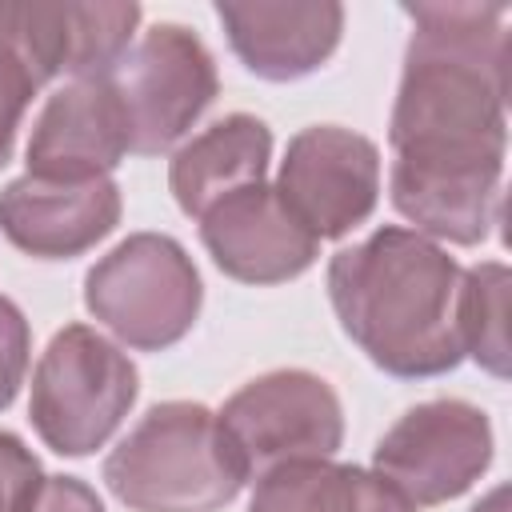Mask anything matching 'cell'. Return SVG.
Listing matches in <instances>:
<instances>
[{"label":"cell","mask_w":512,"mask_h":512,"mask_svg":"<svg viewBox=\"0 0 512 512\" xmlns=\"http://www.w3.org/2000/svg\"><path fill=\"white\" fill-rule=\"evenodd\" d=\"M412 40L388 120L392 208L472 248L500 220L508 148V4H404Z\"/></svg>","instance_id":"cell-1"},{"label":"cell","mask_w":512,"mask_h":512,"mask_svg":"<svg viewBox=\"0 0 512 512\" xmlns=\"http://www.w3.org/2000/svg\"><path fill=\"white\" fill-rule=\"evenodd\" d=\"M460 260L400 224H384L328 260V300L356 348L400 380L444 376L464 360L456 304Z\"/></svg>","instance_id":"cell-2"},{"label":"cell","mask_w":512,"mask_h":512,"mask_svg":"<svg viewBox=\"0 0 512 512\" xmlns=\"http://www.w3.org/2000/svg\"><path fill=\"white\" fill-rule=\"evenodd\" d=\"M104 484L132 512H220L248 472L212 408L164 400L104 456Z\"/></svg>","instance_id":"cell-3"},{"label":"cell","mask_w":512,"mask_h":512,"mask_svg":"<svg viewBox=\"0 0 512 512\" xmlns=\"http://www.w3.org/2000/svg\"><path fill=\"white\" fill-rule=\"evenodd\" d=\"M140 396L128 352L92 324H64L32 368L28 416L60 456H88L112 440Z\"/></svg>","instance_id":"cell-4"},{"label":"cell","mask_w":512,"mask_h":512,"mask_svg":"<svg viewBox=\"0 0 512 512\" xmlns=\"http://www.w3.org/2000/svg\"><path fill=\"white\" fill-rule=\"evenodd\" d=\"M204 304V284L180 240L132 232L84 276V308L116 344L164 352L180 344Z\"/></svg>","instance_id":"cell-5"},{"label":"cell","mask_w":512,"mask_h":512,"mask_svg":"<svg viewBox=\"0 0 512 512\" xmlns=\"http://www.w3.org/2000/svg\"><path fill=\"white\" fill-rule=\"evenodd\" d=\"M108 80L128 120L132 156L172 152L220 88L208 44L176 20L136 32L128 52L108 68Z\"/></svg>","instance_id":"cell-6"},{"label":"cell","mask_w":512,"mask_h":512,"mask_svg":"<svg viewBox=\"0 0 512 512\" xmlns=\"http://www.w3.org/2000/svg\"><path fill=\"white\" fill-rule=\"evenodd\" d=\"M216 416L248 480L288 460L336 456L344 440V404L336 388L308 368H276L248 380Z\"/></svg>","instance_id":"cell-7"},{"label":"cell","mask_w":512,"mask_h":512,"mask_svg":"<svg viewBox=\"0 0 512 512\" xmlns=\"http://www.w3.org/2000/svg\"><path fill=\"white\" fill-rule=\"evenodd\" d=\"M496 436L484 408L436 396L408 408L376 444L372 472L396 484L416 508L464 496L492 464Z\"/></svg>","instance_id":"cell-8"},{"label":"cell","mask_w":512,"mask_h":512,"mask_svg":"<svg viewBox=\"0 0 512 512\" xmlns=\"http://www.w3.org/2000/svg\"><path fill=\"white\" fill-rule=\"evenodd\" d=\"M272 188L316 240H340L376 212L380 148L340 124L300 128L284 148Z\"/></svg>","instance_id":"cell-9"},{"label":"cell","mask_w":512,"mask_h":512,"mask_svg":"<svg viewBox=\"0 0 512 512\" xmlns=\"http://www.w3.org/2000/svg\"><path fill=\"white\" fill-rule=\"evenodd\" d=\"M200 240L212 264L240 284H288L320 256V240L268 180L216 200L200 216Z\"/></svg>","instance_id":"cell-10"},{"label":"cell","mask_w":512,"mask_h":512,"mask_svg":"<svg viewBox=\"0 0 512 512\" xmlns=\"http://www.w3.org/2000/svg\"><path fill=\"white\" fill-rule=\"evenodd\" d=\"M128 152H132V136L120 96L108 72H100V76L64 80L44 100L24 148V164L32 176L96 180V176H112V168Z\"/></svg>","instance_id":"cell-11"},{"label":"cell","mask_w":512,"mask_h":512,"mask_svg":"<svg viewBox=\"0 0 512 512\" xmlns=\"http://www.w3.org/2000/svg\"><path fill=\"white\" fill-rule=\"evenodd\" d=\"M120 224V188L112 176L52 180L16 176L0 192V232L36 260H72L96 248Z\"/></svg>","instance_id":"cell-12"},{"label":"cell","mask_w":512,"mask_h":512,"mask_svg":"<svg viewBox=\"0 0 512 512\" xmlns=\"http://www.w3.org/2000/svg\"><path fill=\"white\" fill-rule=\"evenodd\" d=\"M216 20L224 24V36L240 64L272 84L312 76L336 52L344 32V8L332 0L216 4Z\"/></svg>","instance_id":"cell-13"},{"label":"cell","mask_w":512,"mask_h":512,"mask_svg":"<svg viewBox=\"0 0 512 512\" xmlns=\"http://www.w3.org/2000/svg\"><path fill=\"white\" fill-rule=\"evenodd\" d=\"M140 4H16V44L48 84L100 76L136 40Z\"/></svg>","instance_id":"cell-14"},{"label":"cell","mask_w":512,"mask_h":512,"mask_svg":"<svg viewBox=\"0 0 512 512\" xmlns=\"http://www.w3.org/2000/svg\"><path fill=\"white\" fill-rule=\"evenodd\" d=\"M272 160V132L252 112H232L184 140L168 164V188L184 216L200 220L216 200L260 184Z\"/></svg>","instance_id":"cell-15"},{"label":"cell","mask_w":512,"mask_h":512,"mask_svg":"<svg viewBox=\"0 0 512 512\" xmlns=\"http://www.w3.org/2000/svg\"><path fill=\"white\" fill-rule=\"evenodd\" d=\"M248 512H416V504L372 468L316 456L260 472Z\"/></svg>","instance_id":"cell-16"},{"label":"cell","mask_w":512,"mask_h":512,"mask_svg":"<svg viewBox=\"0 0 512 512\" xmlns=\"http://www.w3.org/2000/svg\"><path fill=\"white\" fill-rule=\"evenodd\" d=\"M508 264L480 260L460 276V348L496 380L508 376Z\"/></svg>","instance_id":"cell-17"},{"label":"cell","mask_w":512,"mask_h":512,"mask_svg":"<svg viewBox=\"0 0 512 512\" xmlns=\"http://www.w3.org/2000/svg\"><path fill=\"white\" fill-rule=\"evenodd\" d=\"M40 88L44 80L16 44V4H0V168L12 160L20 120Z\"/></svg>","instance_id":"cell-18"},{"label":"cell","mask_w":512,"mask_h":512,"mask_svg":"<svg viewBox=\"0 0 512 512\" xmlns=\"http://www.w3.org/2000/svg\"><path fill=\"white\" fill-rule=\"evenodd\" d=\"M32 360V332L16 300L0 296V412L16 400Z\"/></svg>","instance_id":"cell-19"},{"label":"cell","mask_w":512,"mask_h":512,"mask_svg":"<svg viewBox=\"0 0 512 512\" xmlns=\"http://www.w3.org/2000/svg\"><path fill=\"white\" fill-rule=\"evenodd\" d=\"M12 512H108L92 484L80 476H36Z\"/></svg>","instance_id":"cell-20"},{"label":"cell","mask_w":512,"mask_h":512,"mask_svg":"<svg viewBox=\"0 0 512 512\" xmlns=\"http://www.w3.org/2000/svg\"><path fill=\"white\" fill-rule=\"evenodd\" d=\"M36 476H40V460L32 456V448L16 432L0 428V512H12Z\"/></svg>","instance_id":"cell-21"},{"label":"cell","mask_w":512,"mask_h":512,"mask_svg":"<svg viewBox=\"0 0 512 512\" xmlns=\"http://www.w3.org/2000/svg\"><path fill=\"white\" fill-rule=\"evenodd\" d=\"M472 512H508V488L496 484L488 496H480V500L472 504Z\"/></svg>","instance_id":"cell-22"}]
</instances>
